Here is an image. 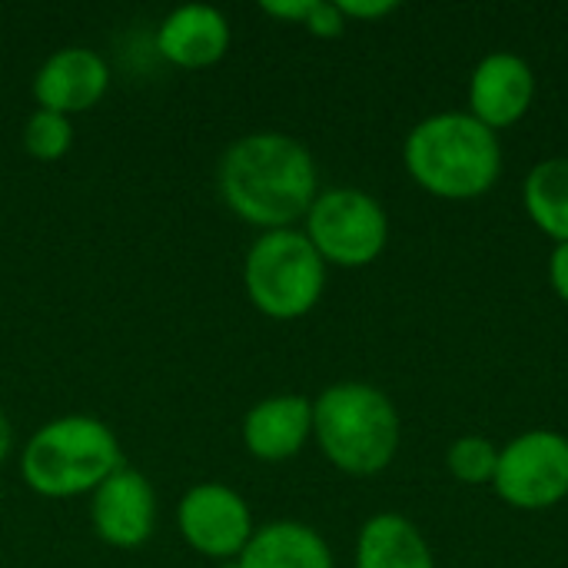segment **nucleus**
<instances>
[{
  "label": "nucleus",
  "instance_id": "nucleus-16",
  "mask_svg": "<svg viewBox=\"0 0 568 568\" xmlns=\"http://www.w3.org/2000/svg\"><path fill=\"white\" fill-rule=\"evenodd\" d=\"M523 206L539 233L568 243V156L539 160L523 183Z\"/></svg>",
  "mask_w": 568,
  "mask_h": 568
},
{
  "label": "nucleus",
  "instance_id": "nucleus-3",
  "mask_svg": "<svg viewBox=\"0 0 568 568\" xmlns=\"http://www.w3.org/2000/svg\"><path fill=\"white\" fill-rule=\"evenodd\" d=\"M313 439L346 476H379L403 439L393 399L369 383H336L313 399Z\"/></svg>",
  "mask_w": 568,
  "mask_h": 568
},
{
  "label": "nucleus",
  "instance_id": "nucleus-22",
  "mask_svg": "<svg viewBox=\"0 0 568 568\" xmlns=\"http://www.w3.org/2000/svg\"><path fill=\"white\" fill-rule=\"evenodd\" d=\"M260 7H263V13H270L276 20H290V23L303 27V20L310 17L313 0H263Z\"/></svg>",
  "mask_w": 568,
  "mask_h": 568
},
{
  "label": "nucleus",
  "instance_id": "nucleus-20",
  "mask_svg": "<svg viewBox=\"0 0 568 568\" xmlns=\"http://www.w3.org/2000/svg\"><path fill=\"white\" fill-rule=\"evenodd\" d=\"M339 13L349 20H379V17H389L393 10H399L396 0H336Z\"/></svg>",
  "mask_w": 568,
  "mask_h": 568
},
{
  "label": "nucleus",
  "instance_id": "nucleus-7",
  "mask_svg": "<svg viewBox=\"0 0 568 568\" xmlns=\"http://www.w3.org/2000/svg\"><path fill=\"white\" fill-rule=\"evenodd\" d=\"M496 496L519 513H546L568 499V436L529 429L499 446Z\"/></svg>",
  "mask_w": 568,
  "mask_h": 568
},
{
  "label": "nucleus",
  "instance_id": "nucleus-10",
  "mask_svg": "<svg viewBox=\"0 0 568 568\" xmlns=\"http://www.w3.org/2000/svg\"><path fill=\"white\" fill-rule=\"evenodd\" d=\"M93 532L113 549H140L156 529V493L140 469L126 463L93 489Z\"/></svg>",
  "mask_w": 568,
  "mask_h": 568
},
{
  "label": "nucleus",
  "instance_id": "nucleus-9",
  "mask_svg": "<svg viewBox=\"0 0 568 568\" xmlns=\"http://www.w3.org/2000/svg\"><path fill=\"white\" fill-rule=\"evenodd\" d=\"M469 116H476L493 133L516 126L536 100V73L526 57L513 50L486 53L469 73Z\"/></svg>",
  "mask_w": 568,
  "mask_h": 568
},
{
  "label": "nucleus",
  "instance_id": "nucleus-23",
  "mask_svg": "<svg viewBox=\"0 0 568 568\" xmlns=\"http://www.w3.org/2000/svg\"><path fill=\"white\" fill-rule=\"evenodd\" d=\"M10 449H13V429H10V419L0 413V463L10 456Z\"/></svg>",
  "mask_w": 568,
  "mask_h": 568
},
{
  "label": "nucleus",
  "instance_id": "nucleus-1",
  "mask_svg": "<svg viewBox=\"0 0 568 568\" xmlns=\"http://www.w3.org/2000/svg\"><path fill=\"white\" fill-rule=\"evenodd\" d=\"M220 193L243 223L263 233L293 230L320 196V170L296 136L256 130L226 146L220 160Z\"/></svg>",
  "mask_w": 568,
  "mask_h": 568
},
{
  "label": "nucleus",
  "instance_id": "nucleus-19",
  "mask_svg": "<svg viewBox=\"0 0 568 568\" xmlns=\"http://www.w3.org/2000/svg\"><path fill=\"white\" fill-rule=\"evenodd\" d=\"M303 27H306L313 37H320V40H333V37H343L346 17L339 13L336 0H313L310 17L303 20Z\"/></svg>",
  "mask_w": 568,
  "mask_h": 568
},
{
  "label": "nucleus",
  "instance_id": "nucleus-17",
  "mask_svg": "<svg viewBox=\"0 0 568 568\" xmlns=\"http://www.w3.org/2000/svg\"><path fill=\"white\" fill-rule=\"evenodd\" d=\"M499 466V446L486 436H459L446 449V469L463 486H493Z\"/></svg>",
  "mask_w": 568,
  "mask_h": 568
},
{
  "label": "nucleus",
  "instance_id": "nucleus-5",
  "mask_svg": "<svg viewBox=\"0 0 568 568\" xmlns=\"http://www.w3.org/2000/svg\"><path fill=\"white\" fill-rule=\"evenodd\" d=\"M243 286L263 316L280 323L303 320L323 300L326 263L303 230H270L246 253Z\"/></svg>",
  "mask_w": 568,
  "mask_h": 568
},
{
  "label": "nucleus",
  "instance_id": "nucleus-21",
  "mask_svg": "<svg viewBox=\"0 0 568 568\" xmlns=\"http://www.w3.org/2000/svg\"><path fill=\"white\" fill-rule=\"evenodd\" d=\"M549 283H552V293L568 306V243L552 246L549 253Z\"/></svg>",
  "mask_w": 568,
  "mask_h": 568
},
{
  "label": "nucleus",
  "instance_id": "nucleus-4",
  "mask_svg": "<svg viewBox=\"0 0 568 568\" xmlns=\"http://www.w3.org/2000/svg\"><path fill=\"white\" fill-rule=\"evenodd\" d=\"M123 466L116 433L97 416H60L43 423L20 453L23 483L47 499L93 493Z\"/></svg>",
  "mask_w": 568,
  "mask_h": 568
},
{
  "label": "nucleus",
  "instance_id": "nucleus-11",
  "mask_svg": "<svg viewBox=\"0 0 568 568\" xmlns=\"http://www.w3.org/2000/svg\"><path fill=\"white\" fill-rule=\"evenodd\" d=\"M110 87L106 60L90 47H63L43 60L33 77L37 110H50L60 116L93 110Z\"/></svg>",
  "mask_w": 568,
  "mask_h": 568
},
{
  "label": "nucleus",
  "instance_id": "nucleus-18",
  "mask_svg": "<svg viewBox=\"0 0 568 568\" xmlns=\"http://www.w3.org/2000/svg\"><path fill=\"white\" fill-rule=\"evenodd\" d=\"M73 146V123L70 116L50 113V110H33L23 123V150L40 160V163H53L60 156H67V150Z\"/></svg>",
  "mask_w": 568,
  "mask_h": 568
},
{
  "label": "nucleus",
  "instance_id": "nucleus-2",
  "mask_svg": "<svg viewBox=\"0 0 568 568\" xmlns=\"http://www.w3.org/2000/svg\"><path fill=\"white\" fill-rule=\"evenodd\" d=\"M403 166L429 196L466 203L496 190L503 176V143L499 133L466 110H446L419 120L406 133Z\"/></svg>",
  "mask_w": 568,
  "mask_h": 568
},
{
  "label": "nucleus",
  "instance_id": "nucleus-12",
  "mask_svg": "<svg viewBox=\"0 0 568 568\" xmlns=\"http://www.w3.org/2000/svg\"><path fill=\"white\" fill-rule=\"evenodd\" d=\"M313 436V399L283 393L260 399L243 416V446L260 463H286L303 453Z\"/></svg>",
  "mask_w": 568,
  "mask_h": 568
},
{
  "label": "nucleus",
  "instance_id": "nucleus-6",
  "mask_svg": "<svg viewBox=\"0 0 568 568\" xmlns=\"http://www.w3.org/2000/svg\"><path fill=\"white\" fill-rule=\"evenodd\" d=\"M303 233L326 266L363 270L383 256L389 243V216L366 190L333 186L320 190L313 200Z\"/></svg>",
  "mask_w": 568,
  "mask_h": 568
},
{
  "label": "nucleus",
  "instance_id": "nucleus-15",
  "mask_svg": "<svg viewBox=\"0 0 568 568\" xmlns=\"http://www.w3.org/2000/svg\"><path fill=\"white\" fill-rule=\"evenodd\" d=\"M356 568H436V559L416 523L399 513H379L359 529Z\"/></svg>",
  "mask_w": 568,
  "mask_h": 568
},
{
  "label": "nucleus",
  "instance_id": "nucleus-14",
  "mask_svg": "<svg viewBox=\"0 0 568 568\" xmlns=\"http://www.w3.org/2000/svg\"><path fill=\"white\" fill-rule=\"evenodd\" d=\"M240 568H336L326 539L293 519L270 523L253 532L250 546L236 559Z\"/></svg>",
  "mask_w": 568,
  "mask_h": 568
},
{
  "label": "nucleus",
  "instance_id": "nucleus-8",
  "mask_svg": "<svg viewBox=\"0 0 568 568\" xmlns=\"http://www.w3.org/2000/svg\"><path fill=\"white\" fill-rule=\"evenodd\" d=\"M176 529L193 552L220 562H236L256 532L246 499L220 483H200L180 499Z\"/></svg>",
  "mask_w": 568,
  "mask_h": 568
},
{
  "label": "nucleus",
  "instance_id": "nucleus-13",
  "mask_svg": "<svg viewBox=\"0 0 568 568\" xmlns=\"http://www.w3.org/2000/svg\"><path fill=\"white\" fill-rule=\"evenodd\" d=\"M230 20L216 7L186 3L166 13L156 30V50L163 60L183 70H203L226 57L230 50Z\"/></svg>",
  "mask_w": 568,
  "mask_h": 568
}]
</instances>
